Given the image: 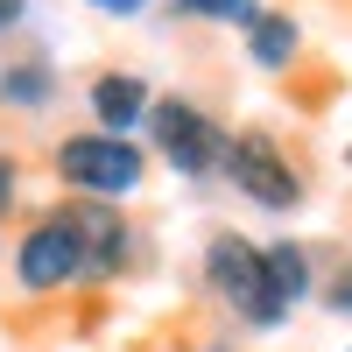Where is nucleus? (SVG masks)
Returning a JSON list of instances; mask_svg holds the SVG:
<instances>
[{"label":"nucleus","instance_id":"obj_1","mask_svg":"<svg viewBox=\"0 0 352 352\" xmlns=\"http://www.w3.org/2000/svg\"><path fill=\"white\" fill-rule=\"evenodd\" d=\"M50 169H56V184H71L78 197H127L141 176H148V155L134 148V141H120V134H64L56 141V155H50Z\"/></svg>","mask_w":352,"mask_h":352},{"label":"nucleus","instance_id":"obj_2","mask_svg":"<svg viewBox=\"0 0 352 352\" xmlns=\"http://www.w3.org/2000/svg\"><path fill=\"white\" fill-rule=\"evenodd\" d=\"M219 176H232V190L254 197L261 212H296V204H303V169L289 162V155H282V141H275V134H261V127H247V134H232V141H226Z\"/></svg>","mask_w":352,"mask_h":352},{"label":"nucleus","instance_id":"obj_3","mask_svg":"<svg viewBox=\"0 0 352 352\" xmlns=\"http://www.w3.org/2000/svg\"><path fill=\"white\" fill-rule=\"evenodd\" d=\"M148 134H155V155L176 176H212L226 162V141H232L212 113H197L190 99H155L148 106Z\"/></svg>","mask_w":352,"mask_h":352},{"label":"nucleus","instance_id":"obj_4","mask_svg":"<svg viewBox=\"0 0 352 352\" xmlns=\"http://www.w3.org/2000/svg\"><path fill=\"white\" fill-rule=\"evenodd\" d=\"M56 219H64V232L78 240V261H85V282H113L127 268L134 254V232H127V212L106 197H71L56 204Z\"/></svg>","mask_w":352,"mask_h":352},{"label":"nucleus","instance_id":"obj_5","mask_svg":"<svg viewBox=\"0 0 352 352\" xmlns=\"http://www.w3.org/2000/svg\"><path fill=\"white\" fill-rule=\"evenodd\" d=\"M204 289L226 296L254 331H275L268 310H261V247L247 232H212V247H204Z\"/></svg>","mask_w":352,"mask_h":352},{"label":"nucleus","instance_id":"obj_6","mask_svg":"<svg viewBox=\"0 0 352 352\" xmlns=\"http://www.w3.org/2000/svg\"><path fill=\"white\" fill-rule=\"evenodd\" d=\"M14 282L28 296H56V289H78L85 282V261H78V240L64 232V219H36L14 247Z\"/></svg>","mask_w":352,"mask_h":352},{"label":"nucleus","instance_id":"obj_7","mask_svg":"<svg viewBox=\"0 0 352 352\" xmlns=\"http://www.w3.org/2000/svg\"><path fill=\"white\" fill-rule=\"evenodd\" d=\"M85 99H92V120H99V134H120V141H134V127L148 120V106H155L148 78H134V71H99Z\"/></svg>","mask_w":352,"mask_h":352},{"label":"nucleus","instance_id":"obj_8","mask_svg":"<svg viewBox=\"0 0 352 352\" xmlns=\"http://www.w3.org/2000/svg\"><path fill=\"white\" fill-rule=\"evenodd\" d=\"M303 296H310V254L296 240H268L261 247V310H268V324H282Z\"/></svg>","mask_w":352,"mask_h":352},{"label":"nucleus","instance_id":"obj_9","mask_svg":"<svg viewBox=\"0 0 352 352\" xmlns=\"http://www.w3.org/2000/svg\"><path fill=\"white\" fill-rule=\"evenodd\" d=\"M50 99H56V64L43 50L0 56V106H8V113H43Z\"/></svg>","mask_w":352,"mask_h":352},{"label":"nucleus","instance_id":"obj_10","mask_svg":"<svg viewBox=\"0 0 352 352\" xmlns=\"http://www.w3.org/2000/svg\"><path fill=\"white\" fill-rule=\"evenodd\" d=\"M296 43H303V28L289 21V14H261L247 28V50H254L261 71H289V64H296Z\"/></svg>","mask_w":352,"mask_h":352},{"label":"nucleus","instance_id":"obj_11","mask_svg":"<svg viewBox=\"0 0 352 352\" xmlns=\"http://www.w3.org/2000/svg\"><path fill=\"white\" fill-rule=\"evenodd\" d=\"M176 14H197V21H240V28L261 21L254 0H176Z\"/></svg>","mask_w":352,"mask_h":352},{"label":"nucleus","instance_id":"obj_12","mask_svg":"<svg viewBox=\"0 0 352 352\" xmlns=\"http://www.w3.org/2000/svg\"><path fill=\"white\" fill-rule=\"evenodd\" d=\"M324 310H338V317H352V268H338V275L324 282Z\"/></svg>","mask_w":352,"mask_h":352},{"label":"nucleus","instance_id":"obj_13","mask_svg":"<svg viewBox=\"0 0 352 352\" xmlns=\"http://www.w3.org/2000/svg\"><path fill=\"white\" fill-rule=\"evenodd\" d=\"M14 197H21V169H14L8 148H0V212H14Z\"/></svg>","mask_w":352,"mask_h":352},{"label":"nucleus","instance_id":"obj_14","mask_svg":"<svg viewBox=\"0 0 352 352\" xmlns=\"http://www.w3.org/2000/svg\"><path fill=\"white\" fill-rule=\"evenodd\" d=\"M21 14H28V0H0V36H14Z\"/></svg>","mask_w":352,"mask_h":352},{"label":"nucleus","instance_id":"obj_15","mask_svg":"<svg viewBox=\"0 0 352 352\" xmlns=\"http://www.w3.org/2000/svg\"><path fill=\"white\" fill-rule=\"evenodd\" d=\"M85 8H99V14H141L148 0H85Z\"/></svg>","mask_w":352,"mask_h":352},{"label":"nucleus","instance_id":"obj_16","mask_svg":"<svg viewBox=\"0 0 352 352\" xmlns=\"http://www.w3.org/2000/svg\"><path fill=\"white\" fill-rule=\"evenodd\" d=\"M345 162H352V148H345Z\"/></svg>","mask_w":352,"mask_h":352}]
</instances>
